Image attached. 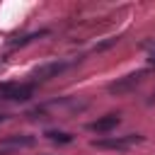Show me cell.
<instances>
[{
	"label": "cell",
	"mask_w": 155,
	"mask_h": 155,
	"mask_svg": "<svg viewBox=\"0 0 155 155\" xmlns=\"http://www.w3.org/2000/svg\"><path fill=\"white\" fill-rule=\"evenodd\" d=\"M34 92V85H19V82H2L0 85V97L2 99H15V102H24L29 99Z\"/></svg>",
	"instance_id": "cell-1"
},
{
	"label": "cell",
	"mask_w": 155,
	"mask_h": 155,
	"mask_svg": "<svg viewBox=\"0 0 155 155\" xmlns=\"http://www.w3.org/2000/svg\"><path fill=\"white\" fill-rule=\"evenodd\" d=\"M116 124H119V116H116V114H107V116H102V119L92 121V124H90V131H97V133H107V131H111Z\"/></svg>",
	"instance_id": "cell-2"
},
{
	"label": "cell",
	"mask_w": 155,
	"mask_h": 155,
	"mask_svg": "<svg viewBox=\"0 0 155 155\" xmlns=\"http://www.w3.org/2000/svg\"><path fill=\"white\" fill-rule=\"evenodd\" d=\"M140 136H128V138H116V140H94V148H126L131 143H138Z\"/></svg>",
	"instance_id": "cell-3"
},
{
	"label": "cell",
	"mask_w": 155,
	"mask_h": 155,
	"mask_svg": "<svg viewBox=\"0 0 155 155\" xmlns=\"http://www.w3.org/2000/svg\"><path fill=\"white\" fill-rule=\"evenodd\" d=\"M140 78H143V73H133V75H128V78H126V80H121V82L109 85V92H124V90H128L131 85H136Z\"/></svg>",
	"instance_id": "cell-4"
},
{
	"label": "cell",
	"mask_w": 155,
	"mask_h": 155,
	"mask_svg": "<svg viewBox=\"0 0 155 155\" xmlns=\"http://www.w3.org/2000/svg\"><path fill=\"white\" fill-rule=\"evenodd\" d=\"M63 68H65L63 63H51V65H46V68H39V70L34 73V78H36V80H48L51 75H56V73H61Z\"/></svg>",
	"instance_id": "cell-5"
},
{
	"label": "cell",
	"mask_w": 155,
	"mask_h": 155,
	"mask_svg": "<svg viewBox=\"0 0 155 155\" xmlns=\"http://www.w3.org/2000/svg\"><path fill=\"white\" fill-rule=\"evenodd\" d=\"M51 140H58V143H70L73 138H70V133H58V131H48L46 133Z\"/></svg>",
	"instance_id": "cell-6"
},
{
	"label": "cell",
	"mask_w": 155,
	"mask_h": 155,
	"mask_svg": "<svg viewBox=\"0 0 155 155\" xmlns=\"http://www.w3.org/2000/svg\"><path fill=\"white\" fill-rule=\"evenodd\" d=\"M150 63H153V65H155V56H153V58H150Z\"/></svg>",
	"instance_id": "cell-7"
}]
</instances>
